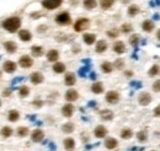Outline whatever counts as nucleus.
Instances as JSON below:
<instances>
[{
	"mask_svg": "<svg viewBox=\"0 0 160 151\" xmlns=\"http://www.w3.org/2000/svg\"><path fill=\"white\" fill-rule=\"evenodd\" d=\"M21 26V20L19 17H9L3 22V27L9 32H16Z\"/></svg>",
	"mask_w": 160,
	"mask_h": 151,
	"instance_id": "f257e3e1",
	"label": "nucleus"
},
{
	"mask_svg": "<svg viewBox=\"0 0 160 151\" xmlns=\"http://www.w3.org/2000/svg\"><path fill=\"white\" fill-rule=\"evenodd\" d=\"M89 24H90V21L88 19H79L74 24V30L76 32H83V31H85L89 27Z\"/></svg>",
	"mask_w": 160,
	"mask_h": 151,
	"instance_id": "f03ea898",
	"label": "nucleus"
},
{
	"mask_svg": "<svg viewBox=\"0 0 160 151\" xmlns=\"http://www.w3.org/2000/svg\"><path fill=\"white\" fill-rule=\"evenodd\" d=\"M63 0H43L42 2V5L43 8L48 9V10H53V9H57L62 5Z\"/></svg>",
	"mask_w": 160,
	"mask_h": 151,
	"instance_id": "7ed1b4c3",
	"label": "nucleus"
},
{
	"mask_svg": "<svg viewBox=\"0 0 160 151\" xmlns=\"http://www.w3.org/2000/svg\"><path fill=\"white\" fill-rule=\"evenodd\" d=\"M151 95L149 92H140L138 96V102L140 106H149L151 102Z\"/></svg>",
	"mask_w": 160,
	"mask_h": 151,
	"instance_id": "20e7f679",
	"label": "nucleus"
},
{
	"mask_svg": "<svg viewBox=\"0 0 160 151\" xmlns=\"http://www.w3.org/2000/svg\"><path fill=\"white\" fill-rule=\"evenodd\" d=\"M120 101V94L117 91H109L106 94V102L110 105H116Z\"/></svg>",
	"mask_w": 160,
	"mask_h": 151,
	"instance_id": "39448f33",
	"label": "nucleus"
},
{
	"mask_svg": "<svg viewBox=\"0 0 160 151\" xmlns=\"http://www.w3.org/2000/svg\"><path fill=\"white\" fill-rule=\"evenodd\" d=\"M19 65H20L21 68L27 69V68H31V66L33 65V60H32V58L29 57V55H22V57L19 59Z\"/></svg>",
	"mask_w": 160,
	"mask_h": 151,
	"instance_id": "423d86ee",
	"label": "nucleus"
},
{
	"mask_svg": "<svg viewBox=\"0 0 160 151\" xmlns=\"http://www.w3.org/2000/svg\"><path fill=\"white\" fill-rule=\"evenodd\" d=\"M55 21L58 25H68V24H70V15L68 13H60L55 17Z\"/></svg>",
	"mask_w": 160,
	"mask_h": 151,
	"instance_id": "0eeeda50",
	"label": "nucleus"
},
{
	"mask_svg": "<svg viewBox=\"0 0 160 151\" xmlns=\"http://www.w3.org/2000/svg\"><path fill=\"white\" fill-rule=\"evenodd\" d=\"M30 80H31V83H32L33 85H40V84H42V83H43L44 78H43V75H42L41 72L36 71V72H32V74H31Z\"/></svg>",
	"mask_w": 160,
	"mask_h": 151,
	"instance_id": "6e6552de",
	"label": "nucleus"
},
{
	"mask_svg": "<svg viewBox=\"0 0 160 151\" xmlns=\"http://www.w3.org/2000/svg\"><path fill=\"white\" fill-rule=\"evenodd\" d=\"M43 138H44V133L41 129H35L31 134V140L33 142H40V141L43 140Z\"/></svg>",
	"mask_w": 160,
	"mask_h": 151,
	"instance_id": "1a4fd4ad",
	"label": "nucleus"
},
{
	"mask_svg": "<svg viewBox=\"0 0 160 151\" xmlns=\"http://www.w3.org/2000/svg\"><path fill=\"white\" fill-rule=\"evenodd\" d=\"M62 114L67 118H70L74 114V106L71 103H67L62 107Z\"/></svg>",
	"mask_w": 160,
	"mask_h": 151,
	"instance_id": "9d476101",
	"label": "nucleus"
},
{
	"mask_svg": "<svg viewBox=\"0 0 160 151\" xmlns=\"http://www.w3.org/2000/svg\"><path fill=\"white\" fill-rule=\"evenodd\" d=\"M107 129H106V127H104V125H97L96 128H95V130H94V135L96 136V138H99V139H102V138H105L106 135H107Z\"/></svg>",
	"mask_w": 160,
	"mask_h": 151,
	"instance_id": "9b49d317",
	"label": "nucleus"
},
{
	"mask_svg": "<svg viewBox=\"0 0 160 151\" xmlns=\"http://www.w3.org/2000/svg\"><path fill=\"white\" fill-rule=\"evenodd\" d=\"M78 98H79V94H78L76 90L70 89V90H68V91L65 92V100H67L68 102H74V101H76Z\"/></svg>",
	"mask_w": 160,
	"mask_h": 151,
	"instance_id": "f8f14e48",
	"label": "nucleus"
},
{
	"mask_svg": "<svg viewBox=\"0 0 160 151\" xmlns=\"http://www.w3.org/2000/svg\"><path fill=\"white\" fill-rule=\"evenodd\" d=\"M63 145L67 151H73L75 149V140L73 138H65L63 140Z\"/></svg>",
	"mask_w": 160,
	"mask_h": 151,
	"instance_id": "ddd939ff",
	"label": "nucleus"
},
{
	"mask_svg": "<svg viewBox=\"0 0 160 151\" xmlns=\"http://www.w3.org/2000/svg\"><path fill=\"white\" fill-rule=\"evenodd\" d=\"M118 146V141L115 138H106L105 139V147L109 150H113Z\"/></svg>",
	"mask_w": 160,
	"mask_h": 151,
	"instance_id": "4468645a",
	"label": "nucleus"
},
{
	"mask_svg": "<svg viewBox=\"0 0 160 151\" xmlns=\"http://www.w3.org/2000/svg\"><path fill=\"white\" fill-rule=\"evenodd\" d=\"M75 83H76L75 75L73 72H67L65 74V78H64V84L67 86H73V85H75Z\"/></svg>",
	"mask_w": 160,
	"mask_h": 151,
	"instance_id": "2eb2a0df",
	"label": "nucleus"
},
{
	"mask_svg": "<svg viewBox=\"0 0 160 151\" xmlns=\"http://www.w3.org/2000/svg\"><path fill=\"white\" fill-rule=\"evenodd\" d=\"M100 117H101L104 120L110 122V120H112V119H113L115 114H113V112H112L111 109H102V111L100 112Z\"/></svg>",
	"mask_w": 160,
	"mask_h": 151,
	"instance_id": "dca6fc26",
	"label": "nucleus"
},
{
	"mask_svg": "<svg viewBox=\"0 0 160 151\" xmlns=\"http://www.w3.org/2000/svg\"><path fill=\"white\" fill-rule=\"evenodd\" d=\"M3 68H4V71L5 72H14L15 70H16V63H14V61H11V60H6L5 63H4V65H3Z\"/></svg>",
	"mask_w": 160,
	"mask_h": 151,
	"instance_id": "f3484780",
	"label": "nucleus"
},
{
	"mask_svg": "<svg viewBox=\"0 0 160 151\" xmlns=\"http://www.w3.org/2000/svg\"><path fill=\"white\" fill-rule=\"evenodd\" d=\"M154 27H155V24H154V21H151V20H145V21H143V24H142V28H143V31H145V32H151V31L154 30Z\"/></svg>",
	"mask_w": 160,
	"mask_h": 151,
	"instance_id": "a211bd4d",
	"label": "nucleus"
},
{
	"mask_svg": "<svg viewBox=\"0 0 160 151\" xmlns=\"http://www.w3.org/2000/svg\"><path fill=\"white\" fill-rule=\"evenodd\" d=\"M19 38L21 41H24V42H29V41H31L32 35H31V32L29 30H21L19 32Z\"/></svg>",
	"mask_w": 160,
	"mask_h": 151,
	"instance_id": "6ab92c4d",
	"label": "nucleus"
},
{
	"mask_svg": "<svg viewBox=\"0 0 160 151\" xmlns=\"http://www.w3.org/2000/svg\"><path fill=\"white\" fill-rule=\"evenodd\" d=\"M113 50H115V53H117V54H123L124 50H126L124 43H123L122 41H117V42L113 44Z\"/></svg>",
	"mask_w": 160,
	"mask_h": 151,
	"instance_id": "aec40b11",
	"label": "nucleus"
},
{
	"mask_svg": "<svg viewBox=\"0 0 160 151\" xmlns=\"http://www.w3.org/2000/svg\"><path fill=\"white\" fill-rule=\"evenodd\" d=\"M58 58H59V53H58V50H55V49H51V50H48V53H47V59H48L49 61L57 63Z\"/></svg>",
	"mask_w": 160,
	"mask_h": 151,
	"instance_id": "412c9836",
	"label": "nucleus"
},
{
	"mask_svg": "<svg viewBox=\"0 0 160 151\" xmlns=\"http://www.w3.org/2000/svg\"><path fill=\"white\" fill-rule=\"evenodd\" d=\"M120 135H121L122 139H124V140H129V139L133 136V130H132L131 128H123V129L121 130Z\"/></svg>",
	"mask_w": 160,
	"mask_h": 151,
	"instance_id": "4be33fe9",
	"label": "nucleus"
},
{
	"mask_svg": "<svg viewBox=\"0 0 160 151\" xmlns=\"http://www.w3.org/2000/svg\"><path fill=\"white\" fill-rule=\"evenodd\" d=\"M83 39H84V42H85L88 46H91V44L95 43V41H96V36L93 35V33H85V35L83 36Z\"/></svg>",
	"mask_w": 160,
	"mask_h": 151,
	"instance_id": "5701e85b",
	"label": "nucleus"
},
{
	"mask_svg": "<svg viewBox=\"0 0 160 151\" xmlns=\"http://www.w3.org/2000/svg\"><path fill=\"white\" fill-rule=\"evenodd\" d=\"M91 91L94 94H96V95L102 94L104 92V85H102V83H94L91 85Z\"/></svg>",
	"mask_w": 160,
	"mask_h": 151,
	"instance_id": "b1692460",
	"label": "nucleus"
},
{
	"mask_svg": "<svg viewBox=\"0 0 160 151\" xmlns=\"http://www.w3.org/2000/svg\"><path fill=\"white\" fill-rule=\"evenodd\" d=\"M4 47H5V49H6L9 53H15L16 49H17L16 43L13 42V41H8V42H5V43H4Z\"/></svg>",
	"mask_w": 160,
	"mask_h": 151,
	"instance_id": "393cba45",
	"label": "nucleus"
},
{
	"mask_svg": "<svg viewBox=\"0 0 160 151\" xmlns=\"http://www.w3.org/2000/svg\"><path fill=\"white\" fill-rule=\"evenodd\" d=\"M31 53H32L33 57L40 58V57L43 55V48L40 47V46H32V47H31Z\"/></svg>",
	"mask_w": 160,
	"mask_h": 151,
	"instance_id": "a878e982",
	"label": "nucleus"
},
{
	"mask_svg": "<svg viewBox=\"0 0 160 151\" xmlns=\"http://www.w3.org/2000/svg\"><path fill=\"white\" fill-rule=\"evenodd\" d=\"M148 133L145 131V130H139L138 133H137V140L139 141V142H142V144H144V142H147L148 141Z\"/></svg>",
	"mask_w": 160,
	"mask_h": 151,
	"instance_id": "bb28decb",
	"label": "nucleus"
},
{
	"mask_svg": "<svg viewBox=\"0 0 160 151\" xmlns=\"http://www.w3.org/2000/svg\"><path fill=\"white\" fill-rule=\"evenodd\" d=\"M96 52L97 53H105L106 52V49H107V43H106V41H99L97 43H96Z\"/></svg>",
	"mask_w": 160,
	"mask_h": 151,
	"instance_id": "cd10ccee",
	"label": "nucleus"
},
{
	"mask_svg": "<svg viewBox=\"0 0 160 151\" xmlns=\"http://www.w3.org/2000/svg\"><path fill=\"white\" fill-rule=\"evenodd\" d=\"M53 71H54V72H57V74H62V72H64V71H65V65H64L63 63L57 61V63H54V64H53Z\"/></svg>",
	"mask_w": 160,
	"mask_h": 151,
	"instance_id": "c85d7f7f",
	"label": "nucleus"
},
{
	"mask_svg": "<svg viewBox=\"0 0 160 151\" xmlns=\"http://www.w3.org/2000/svg\"><path fill=\"white\" fill-rule=\"evenodd\" d=\"M74 124L71 123V122H68V123H65V124H63L62 125V130H63V133H67V134H70V133H73L74 131Z\"/></svg>",
	"mask_w": 160,
	"mask_h": 151,
	"instance_id": "c756f323",
	"label": "nucleus"
},
{
	"mask_svg": "<svg viewBox=\"0 0 160 151\" xmlns=\"http://www.w3.org/2000/svg\"><path fill=\"white\" fill-rule=\"evenodd\" d=\"M159 72H160V66H159L158 64H154V65H151V68L149 69L148 75H149L150 78H153V76H156Z\"/></svg>",
	"mask_w": 160,
	"mask_h": 151,
	"instance_id": "7c9ffc66",
	"label": "nucleus"
},
{
	"mask_svg": "<svg viewBox=\"0 0 160 151\" xmlns=\"http://www.w3.org/2000/svg\"><path fill=\"white\" fill-rule=\"evenodd\" d=\"M84 8L88 9V10H93L96 8L97 3H96V0H84Z\"/></svg>",
	"mask_w": 160,
	"mask_h": 151,
	"instance_id": "2f4dec72",
	"label": "nucleus"
},
{
	"mask_svg": "<svg viewBox=\"0 0 160 151\" xmlns=\"http://www.w3.org/2000/svg\"><path fill=\"white\" fill-rule=\"evenodd\" d=\"M112 69H113V65H112L110 61H104V63L101 64V70H102L104 72H106V74H110V72L112 71Z\"/></svg>",
	"mask_w": 160,
	"mask_h": 151,
	"instance_id": "473e14b6",
	"label": "nucleus"
},
{
	"mask_svg": "<svg viewBox=\"0 0 160 151\" xmlns=\"http://www.w3.org/2000/svg\"><path fill=\"white\" fill-rule=\"evenodd\" d=\"M113 4H115V0H100V6H101L104 10L110 9Z\"/></svg>",
	"mask_w": 160,
	"mask_h": 151,
	"instance_id": "72a5a7b5",
	"label": "nucleus"
},
{
	"mask_svg": "<svg viewBox=\"0 0 160 151\" xmlns=\"http://www.w3.org/2000/svg\"><path fill=\"white\" fill-rule=\"evenodd\" d=\"M19 95H20V97H27V96L30 95V89H29V86L22 85V86L19 89Z\"/></svg>",
	"mask_w": 160,
	"mask_h": 151,
	"instance_id": "f704fd0d",
	"label": "nucleus"
},
{
	"mask_svg": "<svg viewBox=\"0 0 160 151\" xmlns=\"http://www.w3.org/2000/svg\"><path fill=\"white\" fill-rule=\"evenodd\" d=\"M8 118H9L10 122H17L19 118H20V113H19L17 111H15V109H14V111H10Z\"/></svg>",
	"mask_w": 160,
	"mask_h": 151,
	"instance_id": "c9c22d12",
	"label": "nucleus"
},
{
	"mask_svg": "<svg viewBox=\"0 0 160 151\" xmlns=\"http://www.w3.org/2000/svg\"><path fill=\"white\" fill-rule=\"evenodd\" d=\"M16 131H17V135H19V136L24 138V136H27V135H29V131H30V130H29L27 127H19Z\"/></svg>",
	"mask_w": 160,
	"mask_h": 151,
	"instance_id": "e433bc0d",
	"label": "nucleus"
},
{
	"mask_svg": "<svg viewBox=\"0 0 160 151\" xmlns=\"http://www.w3.org/2000/svg\"><path fill=\"white\" fill-rule=\"evenodd\" d=\"M138 13H139V8H138L137 5H131V6L128 8V15H129L131 17L135 16Z\"/></svg>",
	"mask_w": 160,
	"mask_h": 151,
	"instance_id": "4c0bfd02",
	"label": "nucleus"
},
{
	"mask_svg": "<svg viewBox=\"0 0 160 151\" xmlns=\"http://www.w3.org/2000/svg\"><path fill=\"white\" fill-rule=\"evenodd\" d=\"M138 43H139V36H138V35H132V36L129 37V44H131L132 47H137Z\"/></svg>",
	"mask_w": 160,
	"mask_h": 151,
	"instance_id": "58836bf2",
	"label": "nucleus"
},
{
	"mask_svg": "<svg viewBox=\"0 0 160 151\" xmlns=\"http://www.w3.org/2000/svg\"><path fill=\"white\" fill-rule=\"evenodd\" d=\"M2 135H3L4 138L11 136V135H13V129H11L10 127H4V128L2 129Z\"/></svg>",
	"mask_w": 160,
	"mask_h": 151,
	"instance_id": "ea45409f",
	"label": "nucleus"
},
{
	"mask_svg": "<svg viewBox=\"0 0 160 151\" xmlns=\"http://www.w3.org/2000/svg\"><path fill=\"white\" fill-rule=\"evenodd\" d=\"M132 30H133V27H132L131 24H123L122 27H121V31H122L123 33H131Z\"/></svg>",
	"mask_w": 160,
	"mask_h": 151,
	"instance_id": "a19ab883",
	"label": "nucleus"
},
{
	"mask_svg": "<svg viewBox=\"0 0 160 151\" xmlns=\"http://www.w3.org/2000/svg\"><path fill=\"white\" fill-rule=\"evenodd\" d=\"M117 70H122L123 69V66H124V60L123 59H117L116 61H115V65H113Z\"/></svg>",
	"mask_w": 160,
	"mask_h": 151,
	"instance_id": "79ce46f5",
	"label": "nucleus"
},
{
	"mask_svg": "<svg viewBox=\"0 0 160 151\" xmlns=\"http://www.w3.org/2000/svg\"><path fill=\"white\" fill-rule=\"evenodd\" d=\"M151 89H153L154 92H160V79L154 81V84L151 85Z\"/></svg>",
	"mask_w": 160,
	"mask_h": 151,
	"instance_id": "37998d69",
	"label": "nucleus"
},
{
	"mask_svg": "<svg viewBox=\"0 0 160 151\" xmlns=\"http://www.w3.org/2000/svg\"><path fill=\"white\" fill-rule=\"evenodd\" d=\"M118 31L117 30H110V31H107V36L110 37V38H116V37H118Z\"/></svg>",
	"mask_w": 160,
	"mask_h": 151,
	"instance_id": "c03bdc74",
	"label": "nucleus"
},
{
	"mask_svg": "<svg viewBox=\"0 0 160 151\" xmlns=\"http://www.w3.org/2000/svg\"><path fill=\"white\" fill-rule=\"evenodd\" d=\"M88 70H89V66H86V68H82V69L79 70V75H80V76H85Z\"/></svg>",
	"mask_w": 160,
	"mask_h": 151,
	"instance_id": "a18cd8bd",
	"label": "nucleus"
},
{
	"mask_svg": "<svg viewBox=\"0 0 160 151\" xmlns=\"http://www.w3.org/2000/svg\"><path fill=\"white\" fill-rule=\"evenodd\" d=\"M153 114H154V117H160V106H158V107L154 108Z\"/></svg>",
	"mask_w": 160,
	"mask_h": 151,
	"instance_id": "49530a36",
	"label": "nucleus"
},
{
	"mask_svg": "<svg viewBox=\"0 0 160 151\" xmlns=\"http://www.w3.org/2000/svg\"><path fill=\"white\" fill-rule=\"evenodd\" d=\"M32 106H35V107H38V108H40V107H42V106H43V102H42V101H40V100H37V101H33V102H32Z\"/></svg>",
	"mask_w": 160,
	"mask_h": 151,
	"instance_id": "de8ad7c7",
	"label": "nucleus"
},
{
	"mask_svg": "<svg viewBox=\"0 0 160 151\" xmlns=\"http://www.w3.org/2000/svg\"><path fill=\"white\" fill-rule=\"evenodd\" d=\"M10 94H11V90H5V91H3V96H5V97L10 96Z\"/></svg>",
	"mask_w": 160,
	"mask_h": 151,
	"instance_id": "09e8293b",
	"label": "nucleus"
},
{
	"mask_svg": "<svg viewBox=\"0 0 160 151\" xmlns=\"http://www.w3.org/2000/svg\"><path fill=\"white\" fill-rule=\"evenodd\" d=\"M132 75H133V72H132L131 70H127V71H126V76H128V78H131V76H132Z\"/></svg>",
	"mask_w": 160,
	"mask_h": 151,
	"instance_id": "8fccbe9b",
	"label": "nucleus"
},
{
	"mask_svg": "<svg viewBox=\"0 0 160 151\" xmlns=\"http://www.w3.org/2000/svg\"><path fill=\"white\" fill-rule=\"evenodd\" d=\"M44 30H47V27H46V26H41V27L38 28V31H40V32H42V31H44Z\"/></svg>",
	"mask_w": 160,
	"mask_h": 151,
	"instance_id": "3c124183",
	"label": "nucleus"
},
{
	"mask_svg": "<svg viewBox=\"0 0 160 151\" xmlns=\"http://www.w3.org/2000/svg\"><path fill=\"white\" fill-rule=\"evenodd\" d=\"M156 38H158V39L160 41V28H159V30L156 31Z\"/></svg>",
	"mask_w": 160,
	"mask_h": 151,
	"instance_id": "603ef678",
	"label": "nucleus"
},
{
	"mask_svg": "<svg viewBox=\"0 0 160 151\" xmlns=\"http://www.w3.org/2000/svg\"><path fill=\"white\" fill-rule=\"evenodd\" d=\"M0 106H2V101H0Z\"/></svg>",
	"mask_w": 160,
	"mask_h": 151,
	"instance_id": "864d4df0",
	"label": "nucleus"
},
{
	"mask_svg": "<svg viewBox=\"0 0 160 151\" xmlns=\"http://www.w3.org/2000/svg\"><path fill=\"white\" fill-rule=\"evenodd\" d=\"M150 151H156V150H150Z\"/></svg>",
	"mask_w": 160,
	"mask_h": 151,
	"instance_id": "5fc2aeb1",
	"label": "nucleus"
},
{
	"mask_svg": "<svg viewBox=\"0 0 160 151\" xmlns=\"http://www.w3.org/2000/svg\"><path fill=\"white\" fill-rule=\"evenodd\" d=\"M0 76H2V74H0Z\"/></svg>",
	"mask_w": 160,
	"mask_h": 151,
	"instance_id": "6e6d98bb",
	"label": "nucleus"
}]
</instances>
